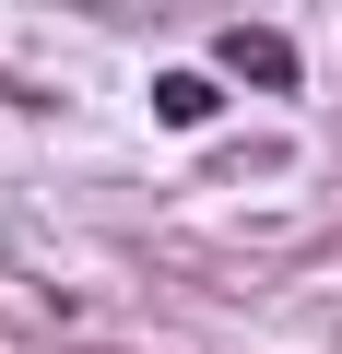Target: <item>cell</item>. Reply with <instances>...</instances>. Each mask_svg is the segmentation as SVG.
<instances>
[{"label":"cell","instance_id":"cell-1","mask_svg":"<svg viewBox=\"0 0 342 354\" xmlns=\"http://www.w3.org/2000/svg\"><path fill=\"white\" fill-rule=\"evenodd\" d=\"M225 71H248V83H272V95H283V83H295V48H283L272 24H236V36H225Z\"/></svg>","mask_w":342,"mask_h":354},{"label":"cell","instance_id":"cell-2","mask_svg":"<svg viewBox=\"0 0 342 354\" xmlns=\"http://www.w3.org/2000/svg\"><path fill=\"white\" fill-rule=\"evenodd\" d=\"M153 106L178 118V130H201V118H213L225 95H213V71H165V83H153Z\"/></svg>","mask_w":342,"mask_h":354}]
</instances>
